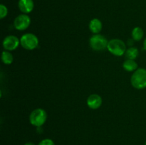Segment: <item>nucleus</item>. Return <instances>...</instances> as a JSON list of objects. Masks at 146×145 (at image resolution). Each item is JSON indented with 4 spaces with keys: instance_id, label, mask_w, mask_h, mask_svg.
Masks as SVG:
<instances>
[{
    "instance_id": "f257e3e1",
    "label": "nucleus",
    "mask_w": 146,
    "mask_h": 145,
    "mask_svg": "<svg viewBox=\"0 0 146 145\" xmlns=\"http://www.w3.org/2000/svg\"><path fill=\"white\" fill-rule=\"evenodd\" d=\"M131 84L135 88L138 90L146 88V69L138 68L134 71L131 80Z\"/></svg>"
},
{
    "instance_id": "20e7f679",
    "label": "nucleus",
    "mask_w": 146,
    "mask_h": 145,
    "mask_svg": "<svg viewBox=\"0 0 146 145\" xmlns=\"http://www.w3.org/2000/svg\"><path fill=\"white\" fill-rule=\"evenodd\" d=\"M108 41L104 36L101 34H94L90 38L89 44L91 48L94 51H104L108 46Z\"/></svg>"
},
{
    "instance_id": "39448f33",
    "label": "nucleus",
    "mask_w": 146,
    "mask_h": 145,
    "mask_svg": "<svg viewBox=\"0 0 146 145\" xmlns=\"http://www.w3.org/2000/svg\"><path fill=\"white\" fill-rule=\"evenodd\" d=\"M20 44L27 50H34L38 45V39L34 34L29 33L24 34L20 38Z\"/></svg>"
},
{
    "instance_id": "2eb2a0df",
    "label": "nucleus",
    "mask_w": 146,
    "mask_h": 145,
    "mask_svg": "<svg viewBox=\"0 0 146 145\" xmlns=\"http://www.w3.org/2000/svg\"><path fill=\"white\" fill-rule=\"evenodd\" d=\"M7 14H8V9L7 7L4 4H1L0 5V18H4V17L7 16Z\"/></svg>"
},
{
    "instance_id": "a211bd4d",
    "label": "nucleus",
    "mask_w": 146,
    "mask_h": 145,
    "mask_svg": "<svg viewBox=\"0 0 146 145\" xmlns=\"http://www.w3.org/2000/svg\"><path fill=\"white\" fill-rule=\"evenodd\" d=\"M24 145H35L34 143H32V142H27V143H26Z\"/></svg>"
},
{
    "instance_id": "6e6552de",
    "label": "nucleus",
    "mask_w": 146,
    "mask_h": 145,
    "mask_svg": "<svg viewBox=\"0 0 146 145\" xmlns=\"http://www.w3.org/2000/svg\"><path fill=\"white\" fill-rule=\"evenodd\" d=\"M102 98L97 94H92L87 99V105L92 109H98L102 105Z\"/></svg>"
},
{
    "instance_id": "9b49d317",
    "label": "nucleus",
    "mask_w": 146,
    "mask_h": 145,
    "mask_svg": "<svg viewBox=\"0 0 146 145\" xmlns=\"http://www.w3.org/2000/svg\"><path fill=\"white\" fill-rule=\"evenodd\" d=\"M123 68L128 72L135 71L138 69V63L134 60L127 59L126 61H124L123 64Z\"/></svg>"
},
{
    "instance_id": "1a4fd4ad",
    "label": "nucleus",
    "mask_w": 146,
    "mask_h": 145,
    "mask_svg": "<svg viewBox=\"0 0 146 145\" xmlns=\"http://www.w3.org/2000/svg\"><path fill=\"white\" fill-rule=\"evenodd\" d=\"M18 7L21 12L27 14L33 11L34 3L33 0H19Z\"/></svg>"
},
{
    "instance_id": "0eeeda50",
    "label": "nucleus",
    "mask_w": 146,
    "mask_h": 145,
    "mask_svg": "<svg viewBox=\"0 0 146 145\" xmlns=\"http://www.w3.org/2000/svg\"><path fill=\"white\" fill-rule=\"evenodd\" d=\"M3 47L5 50L11 51L15 50L20 44V40L17 36L13 35L8 36L3 41Z\"/></svg>"
},
{
    "instance_id": "423d86ee",
    "label": "nucleus",
    "mask_w": 146,
    "mask_h": 145,
    "mask_svg": "<svg viewBox=\"0 0 146 145\" xmlns=\"http://www.w3.org/2000/svg\"><path fill=\"white\" fill-rule=\"evenodd\" d=\"M31 24V18L26 14H20L16 17L14 21V26L16 29L19 31H24Z\"/></svg>"
},
{
    "instance_id": "ddd939ff",
    "label": "nucleus",
    "mask_w": 146,
    "mask_h": 145,
    "mask_svg": "<svg viewBox=\"0 0 146 145\" xmlns=\"http://www.w3.org/2000/svg\"><path fill=\"white\" fill-rule=\"evenodd\" d=\"M144 36L143 30L141 27H135L132 31V38L134 41H139Z\"/></svg>"
},
{
    "instance_id": "6ab92c4d",
    "label": "nucleus",
    "mask_w": 146,
    "mask_h": 145,
    "mask_svg": "<svg viewBox=\"0 0 146 145\" xmlns=\"http://www.w3.org/2000/svg\"><path fill=\"white\" fill-rule=\"evenodd\" d=\"M145 145H146V142H145Z\"/></svg>"
},
{
    "instance_id": "4468645a",
    "label": "nucleus",
    "mask_w": 146,
    "mask_h": 145,
    "mask_svg": "<svg viewBox=\"0 0 146 145\" xmlns=\"http://www.w3.org/2000/svg\"><path fill=\"white\" fill-rule=\"evenodd\" d=\"M13 60H14L13 55L9 51H3L2 54H1V61H2V62L4 64H6V65H9V64L12 63Z\"/></svg>"
},
{
    "instance_id": "dca6fc26",
    "label": "nucleus",
    "mask_w": 146,
    "mask_h": 145,
    "mask_svg": "<svg viewBox=\"0 0 146 145\" xmlns=\"http://www.w3.org/2000/svg\"><path fill=\"white\" fill-rule=\"evenodd\" d=\"M38 145H55L54 141L51 139H44L38 143Z\"/></svg>"
},
{
    "instance_id": "f3484780",
    "label": "nucleus",
    "mask_w": 146,
    "mask_h": 145,
    "mask_svg": "<svg viewBox=\"0 0 146 145\" xmlns=\"http://www.w3.org/2000/svg\"><path fill=\"white\" fill-rule=\"evenodd\" d=\"M143 49L145 50V51H146V38L143 41Z\"/></svg>"
},
{
    "instance_id": "f03ea898",
    "label": "nucleus",
    "mask_w": 146,
    "mask_h": 145,
    "mask_svg": "<svg viewBox=\"0 0 146 145\" xmlns=\"http://www.w3.org/2000/svg\"><path fill=\"white\" fill-rule=\"evenodd\" d=\"M107 49L110 53L116 56L124 55L126 51V45L122 40L114 38L108 41Z\"/></svg>"
},
{
    "instance_id": "7ed1b4c3",
    "label": "nucleus",
    "mask_w": 146,
    "mask_h": 145,
    "mask_svg": "<svg viewBox=\"0 0 146 145\" xmlns=\"http://www.w3.org/2000/svg\"><path fill=\"white\" fill-rule=\"evenodd\" d=\"M47 119V114L44 109L37 108L31 112L29 115V122L34 126L39 127L46 122Z\"/></svg>"
},
{
    "instance_id": "f8f14e48",
    "label": "nucleus",
    "mask_w": 146,
    "mask_h": 145,
    "mask_svg": "<svg viewBox=\"0 0 146 145\" xmlns=\"http://www.w3.org/2000/svg\"><path fill=\"white\" fill-rule=\"evenodd\" d=\"M138 55H139V51L135 47H130L125 53V56L126 57L127 59L130 60H135L138 56Z\"/></svg>"
},
{
    "instance_id": "9d476101",
    "label": "nucleus",
    "mask_w": 146,
    "mask_h": 145,
    "mask_svg": "<svg viewBox=\"0 0 146 145\" xmlns=\"http://www.w3.org/2000/svg\"><path fill=\"white\" fill-rule=\"evenodd\" d=\"M88 27H89L90 31L93 34H98L102 30L103 24L101 20H99L98 18H94V19H92L90 21Z\"/></svg>"
}]
</instances>
